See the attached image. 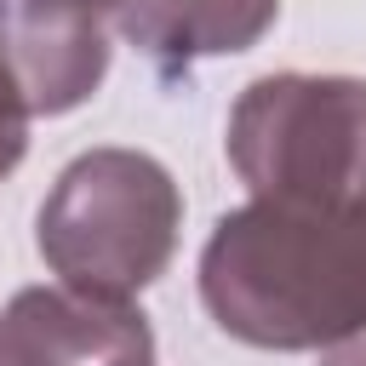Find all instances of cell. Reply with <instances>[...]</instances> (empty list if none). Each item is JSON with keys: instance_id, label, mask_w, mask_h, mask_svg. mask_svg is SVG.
<instances>
[{"instance_id": "obj_4", "label": "cell", "mask_w": 366, "mask_h": 366, "mask_svg": "<svg viewBox=\"0 0 366 366\" xmlns=\"http://www.w3.org/2000/svg\"><path fill=\"white\" fill-rule=\"evenodd\" d=\"M0 74L29 120L80 109L109 74V0H0Z\"/></svg>"}, {"instance_id": "obj_7", "label": "cell", "mask_w": 366, "mask_h": 366, "mask_svg": "<svg viewBox=\"0 0 366 366\" xmlns=\"http://www.w3.org/2000/svg\"><path fill=\"white\" fill-rule=\"evenodd\" d=\"M320 366H366V343H343V349H332Z\"/></svg>"}, {"instance_id": "obj_8", "label": "cell", "mask_w": 366, "mask_h": 366, "mask_svg": "<svg viewBox=\"0 0 366 366\" xmlns=\"http://www.w3.org/2000/svg\"><path fill=\"white\" fill-rule=\"evenodd\" d=\"M0 366H29V355L17 349V337L6 332V320H0Z\"/></svg>"}, {"instance_id": "obj_2", "label": "cell", "mask_w": 366, "mask_h": 366, "mask_svg": "<svg viewBox=\"0 0 366 366\" xmlns=\"http://www.w3.org/2000/svg\"><path fill=\"white\" fill-rule=\"evenodd\" d=\"M177 229H183V189L154 154L86 149L46 189L34 246L57 274V286L132 303L172 269Z\"/></svg>"}, {"instance_id": "obj_1", "label": "cell", "mask_w": 366, "mask_h": 366, "mask_svg": "<svg viewBox=\"0 0 366 366\" xmlns=\"http://www.w3.org/2000/svg\"><path fill=\"white\" fill-rule=\"evenodd\" d=\"M200 303L217 332L274 355L366 343V206L223 212L200 252Z\"/></svg>"}, {"instance_id": "obj_5", "label": "cell", "mask_w": 366, "mask_h": 366, "mask_svg": "<svg viewBox=\"0 0 366 366\" xmlns=\"http://www.w3.org/2000/svg\"><path fill=\"white\" fill-rule=\"evenodd\" d=\"M280 17V0H109V29L137 46L160 80L189 74L200 57L252 51Z\"/></svg>"}, {"instance_id": "obj_3", "label": "cell", "mask_w": 366, "mask_h": 366, "mask_svg": "<svg viewBox=\"0 0 366 366\" xmlns=\"http://www.w3.org/2000/svg\"><path fill=\"white\" fill-rule=\"evenodd\" d=\"M223 149L252 200L366 206V80L263 74L234 97Z\"/></svg>"}, {"instance_id": "obj_6", "label": "cell", "mask_w": 366, "mask_h": 366, "mask_svg": "<svg viewBox=\"0 0 366 366\" xmlns=\"http://www.w3.org/2000/svg\"><path fill=\"white\" fill-rule=\"evenodd\" d=\"M23 154H29V109L17 103L11 80L0 74V183L23 166Z\"/></svg>"}]
</instances>
